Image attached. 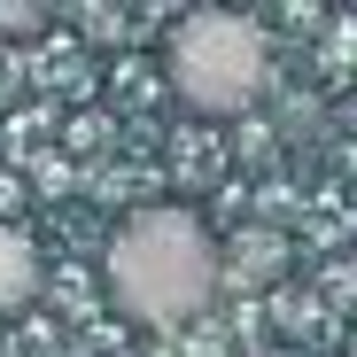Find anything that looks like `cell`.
Returning <instances> with one entry per match:
<instances>
[{
    "instance_id": "3957f363",
    "label": "cell",
    "mask_w": 357,
    "mask_h": 357,
    "mask_svg": "<svg viewBox=\"0 0 357 357\" xmlns=\"http://www.w3.org/2000/svg\"><path fill=\"white\" fill-rule=\"evenodd\" d=\"M39 287H47V257L24 225H0V319H16L39 303Z\"/></svg>"
},
{
    "instance_id": "7a4b0ae2",
    "label": "cell",
    "mask_w": 357,
    "mask_h": 357,
    "mask_svg": "<svg viewBox=\"0 0 357 357\" xmlns=\"http://www.w3.org/2000/svg\"><path fill=\"white\" fill-rule=\"evenodd\" d=\"M163 78L195 116H241L272 86V39L241 8H187L163 39Z\"/></svg>"
},
{
    "instance_id": "277c9868",
    "label": "cell",
    "mask_w": 357,
    "mask_h": 357,
    "mask_svg": "<svg viewBox=\"0 0 357 357\" xmlns=\"http://www.w3.org/2000/svg\"><path fill=\"white\" fill-rule=\"evenodd\" d=\"M39 24H47V8H16V0H0V31L24 39V31H39Z\"/></svg>"
},
{
    "instance_id": "6da1fadb",
    "label": "cell",
    "mask_w": 357,
    "mask_h": 357,
    "mask_svg": "<svg viewBox=\"0 0 357 357\" xmlns=\"http://www.w3.org/2000/svg\"><path fill=\"white\" fill-rule=\"evenodd\" d=\"M101 287L132 326H187L218 303V241L195 210L148 202L109 233Z\"/></svg>"
}]
</instances>
